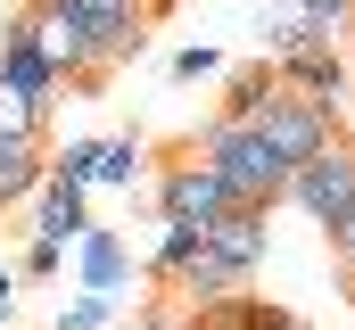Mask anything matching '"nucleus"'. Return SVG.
I'll use <instances>...</instances> for the list:
<instances>
[{"label":"nucleus","mask_w":355,"mask_h":330,"mask_svg":"<svg viewBox=\"0 0 355 330\" xmlns=\"http://www.w3.org/2000/svg\"><path fill=\"white\" fill-rule=\"evenodd\" d=\"M190 165H207V173L223 182V198H232V207H257V215H272L281 190H289V165L272 157L248 124H207V132L190 141Z\"/></svg>","instance_id":"1"},{"label":"nucleus","mask_w":355,"mask_h":330,"mask_svg":"<svg viewBox=\"0 0 355 330\" xmlns=\"http://www.w3.org/2000/svg\"><path fill=\"white\" fill-rule=\"evenodd\" d=\"M8 33H17V42H25V50H33L58 82L99 91V75H107V67H99V33H91L67 0H25V8L8 17Z\"/></svg>","instance_id":"2"},{"label":"nucleus","mask_w":355,"mask_h":330,"mask_svg":"<svg viewBox=\"0 0 355 330\" xmlns=\"http://www.w3.org/2000/svg\"><path fill=\"white\" fill-rule=\"evenodd\" d=\"M248 132H257L281 165H306V157H322V149L339 141V107H314V99H297V91H272L265 107L248 116Z\"/></svg>","instance_id":"3"},{"label":"nucleus","mask_w":355,"mask_h":330,"mask_svg":"<svg viewBox=\"0 0 355 330\" xmlns=\"http://www.w3.org/2000/svg\"><path fill=\"white\" fill-rule=\"evenodd\" d=\"M265 67H272L281 91H297V99H314V107H339V99H347V58L331 50V33H322V25H297Z\"/></svg>","instance_id":"4"},{"label":"nucleus","mask_w":355,"mask_h":330,"mask_svg":"<svg viewBox=\"0 0 355 330\" xmlns=\"http://www.w3.org/2000/svg\"><path fill=\"white\" fill-rule=\"evenodd\" d=\"M281 198H297V207H306L314 223H339V215L355 207V141L339 132V141H331L322 157L289 165V190H281Z\"/></svg>","instance_id":"5"},{"label":"nucleus","mask_w":355,"mask_h":330,"mask_svg":"<svg viewBox=\"0 0 355 330\" xmlns=\"http://www.w3.org/2000/svg\"><path fill=\"white\" fill-rule=\"evenodd\" d=\"M67 8L99 33V67L141 58V42H149V0H67Z\"/></svg>","instance_id":"6"},{"label":"nucleus","mask_w":355,"mask_h":330,"mask_svg":"<svg viewBox=\"0 0 355 330\" xmlns=\"http://www.w3.org/2000/svg\"><path fill=\"white\" fill-rule=\"evenodd\" d=\"M223 207H232V198H223V182H215L207 165L182 157V165H166V173H157V215H166V223H198V232H207Z\"/></svg>","instance_id":"7"},{"label":"nucleus","mask_w":355,"mask_h":330,"mask_svg":"<svg viewBox=\"0 0 355 330\" xmlns=\"http://www.w3.org/2000/svg\"><path fill=\"white\" fill-rule=\"evenodd\" d=\"M207 248L215 256H232L248 281L265 272V256H272V215H257V207H223L215 223H207Z\"/></svg>","instance_id":"8"},{"label":"nucleus","mask_w":355,"mask_h":330,"mask_svg":"<svg viewBox=\"0 0 355 330\" xmlns=\"http://www.w3.org/2000/svg\"><path fill=\"white\" fill-rule=\"evenodd\" d=\"M91 232V207H83V190L75 182H58V173H42V190H33V240H83Z\"/></svg>","instance_id":"9"},{"label":"nucleus","mask_w":355,"mask_h":330,"mask_svg":"<svg viewBox=\"0 0 355 330\" xmlns=\"http://www.w3.org/2000/svg\"><path fill=\"white\" fill-rule=\"evenodd\" d=\"M42 173H50V141H8V132H0V215L25 207V198L42 190Z\"/></svg>","instance_id":"10"},{"label":"nucleus","mask_w":355,"mask_h":330,"mask_svg":"<svg viewBox=\"0 0 355 330\" xmlns=\"http://www.w3.org/2000/svg\"><path fill=\"white\" fill-rule=\"evenodd\" d=\"M0 82H8L17 99H33V107H50V99L67 91V82L50 75V67H42V58H33V50L17 42V33H0Z\"/></svg>","instance_id":"11"},{"label":"nucleus","mask_w":355,"mask_h":330,"mask_svg":"<svg viewBox=\"0 0 355 330\" xmlns=\"http://www.w3.org/2000/svg\"><path fill=\"white\" fill-rule=\"evenodd\" d=\"M182 297H198V306H215V297H240L248 289V272L232 264V256H215V248H198L190 264H182V281H174Z\"/></svg>","instance_id":"12"},{"label":"nucleus","mask_w":355,"mask_h":330,"mask_svg":"<svg viewBox=\"0 0 355 330\" xmlns=\"http://www.w3.org/2000/svg\"><path fill=\"white\" fill-rule=\"evenodd\" d=\"M124 272H132L124 240L91 223V232H83V289H91V297H116V289H124Z\"/></svg>","instance_id":"13"},{"label":"nucleus","mask_w":355,"mask_h":330,"mask_svg":"<svg viewBox=\"0 0 355 330\" xmlns=\"http://www.w3.org/2000/svg\"><path fill=\"white\" fill-rule=\"evenodd\" d=\"M272 91H281V82H272V67H265V58H248V67H232V75H223V116H215V124H248V116L265 107Z\"/></svg>","instance_id":"14"},{"label":"nucleus","mask_w":355,"mask_h":330,"mask_svg":"<svg viewBox=\"0 0 355 330\" xmlns=\"http://www.w3.org/2000/svg\"><path fill=\"white\" fill-rule=\"evenodd\" d=\"M198 248H207V232H198V223H157V248H149V272H157V281H182V264H190Z\"/></svg>","instance_id":"15"},{"label":"nucleus","mask_w":355,"mask_h":330,"mask_svg":"<svg viewBox=\"0 0 355 330\" xmlns=\"http://www.w3.org/2000/svg\"><path fill=\"white\" fill-rule=\"evenodd\" d=\"M0 132H8V141H50V107L17 99V91L0 82Z\"/></svg>","instance_id":"16"},{"label":"nucleus","mask_w":355,"mask_h":330,"mask_svg":"<svg viewBox=\"0 0 355 330\" xmlns=\"http://www.w3.org/2000/svg\"><path fill=\"white\" fill-rule=\"evenodd\" d=\"M141 165H149V149L124 132V141H99V182H141ZM91 182V190H99Z\"/></svg>","instance_id":"17"},{"label":"nucleus","mask_w":355,"mask_h":330,"mask_svg":"<svg viewBox=\"0 0 355 330\" xmlns=\"http://www.w3.org/2000/svg\"><path fill=\"white\" fill-rule=\"evenodd\" d=\"M50 173L75 182V190H91V182H99V141H67V149L50 157Z\"/></svg>","instance_id":"18"},{"label":"nucleus","mask_w":355,"mask_h":330,"mask_svg":"<svg viewBox=\"0 0 355 330\" xmlns=\"http://www.w3.org/2000/svg\"><path fill=\"white\" fill-rule=\"evenodd\" d=\"M58 256H67L58 240H25V256H17L8 272H17V281H50V272H58Z\"/></svg>","instance_id":"19"},{"label":"nucleus","mask_w":355,"mask_h":330,"mask_svg":"<svg viewBox=\"0 0 355 330\" xmlns=\"http://www.w3.org/2000/svg\"><path fill=\"white\" fill-rule=\"evenodd\" d=\"M107 314H116V297H91V289H83V297H75V306H67V314H58L50 330H99Z\"/></svg>","instance_id":"20"},{"label":"nucleus","mask_w":355,"mask_h":330,"mask_svg":"<svg viewBox=\"0 0 355 330\" xmlns=\"http://www.w3.org/2000/svg\"><path fill=\"white\" fill-rule=\"evenodd\" d=\"M174 75H182V82H198V75H223V50H215V42H190V50H174Z\"/></svg>","instance_id":"21"},{"label":"nucleus","mask_w":355,"mask_h":330,"mask_svg":"<svg viewBox=\"0 0 355 330\" xmlns=\"http://www.w3.org/2000/svg\"><path fill=\"white\" fill-rule=\"evenodd\" d=\"M322 240H331V256H339V264L355 272V207L339 215V223H322Z\"/></svg>","instance_id":"22"},{"label":"nucleus","mask_w":355,"mask_h":330,"mask_svg":"<svg viewBox=\"0 0 355 330\" xmlns=\"http://www.w3.org/2000/svg\"><path fill=\"white\" fill-rule=\"evenodd\" d=\"M8 314H17V272L0 264V322H8Z\"/></svg>","instance_id":"23"}]
</instances>
